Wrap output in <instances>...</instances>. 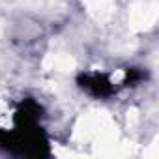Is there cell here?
Instances as JSON below:
<instances>
[{
    "label": "cell",
    "mask_w": 159,
    "mask_h": 159,
    "mask_svg": "<svg viewBox=\"0 0 159 159\" xmlns=\"http://www.w3.org/2000/svg\"><path fill=\"white\" fill-rule=\"evenodd\" d=\"M86 4L96 17H105L111 13V0H86Z\"/></svg>",
    "instance_id": "6da1fadb"
}]
</instances>
